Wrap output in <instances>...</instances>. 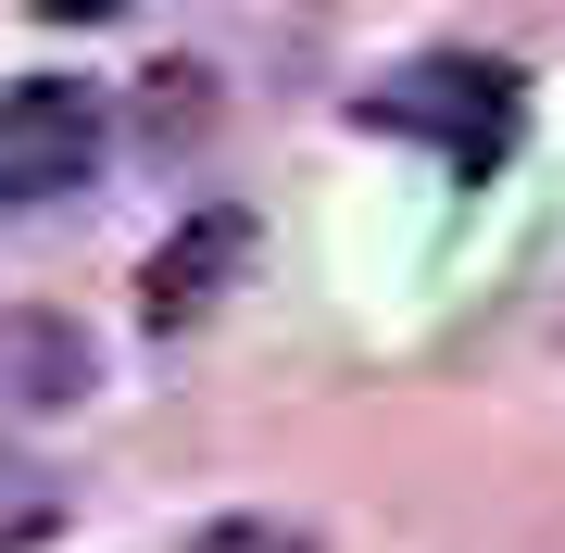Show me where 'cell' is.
<instances>
[{
	"label": "cell",
	"instance_id": "1",
	"mask_svg": "<svg viewBox=\"0 0 565 553\" xmlns=\"http://www.w3.org/2000/svg\"><path fill=\"white\" fill-rule=\"evenodd\" d=\"M377 126L427 139L452 177H503L515 126H527V76L490 63V51H427V63H403V76L377 88Z\"/></svg>",
	"mask_w": 565,
	"mask_h": 553
},
{
	"label": "cell",
	"instance_id": "6",
	"mask_svg": "<svg viewBox=\"0 0 565 553\" xmlns=\"http://www.w3.org/2000/svg\"><path fill=\"white\" fill-rule=\"evenodd\" d=\"M202 88H214L202 63H177V76H151V151H163V139L189 151V139H202V126H214V102H202Z\"/></svg>",
	"mask_w": 565,
	"mask_h": 553
},
{
	"label": "cell",
	"instance_id": "3",
	"mask_svg": "<svg viewBox=\"0 0 565 553\" xmlns=\"http://www.w3.org/2000/svg\"><path fill=\"white\" fill-rule=\"evenodd\" d=\"M252 265V202H202L189 226H163V252L139 265V315H151V340H189L202 315L239 289Z\"/></svg>",
	"mask_w": 565,
	"mask_h": 553
},
{
	"label": "cell",
	"instance_id": "2",
	"mask_svg": "<svg viewBox=\"0 0 565 553\" xmlns=\"http://www.w3.org/2000/svg\"><path fill=\"white\" fill-rule=\"evenodd\" d=\"M114 151V114L88 76H0V202H63Z\"/></svg>",
	"mask_w": 565,
	"mask_h": 553
},
{
	"label": "cell",
	"instance_id": "8",
	"mask_svg": "<svg viewBox=\"0 0 565 553\" xmlns=\"http://www.w3.org/2000/svg\"><path fill=\"white\" fill-rule=\"evenodd\" d=\"M25 13H51V25H114L126 0H25Z\"/></svg>",
	"mask_w": 565,
	"mask_h": 553
},
{
	"label": "cell",
	"instance_id": "7",
	"mask_svg": "<svg viewBox=\"0 0 565 553\" xmlns=\"http://www.w3.org/2000/svg\"><path fill=\"white\" fill-rule=\"evenodd\" d=\"M189 553H315V541L277 515H214V529H189Z\"/></svg>",
	"mask_w": 565,
	"mask_h": 553
},
{
	"label": "cell",
	"instance_id": "5",
	"mask_svg": "<svg viewBox=\"0 0 565 553\" xmlns=\"http://www.w3.org/2000/svg\"><path fill=\"white\" fill-rule=\"evenodd\" d=\"M51 529H63V478L39 466V453L0 440V553H39Z\"/></svg>",
	"mask_w": 565,
	"mask_h": 553
},
{
	"label": "cell",
	"instance_id": "4",
	"mask_svg": "<svg viewBox=\"0 0 565 553\" xmlns=\"http://www.w3.org/2000/svg\"><path fill=\"white\" fill-rule=\"evenodd\" d=\"M88 390H102V340L76 315H39V302L0 315V415H63Z\"/></svg>",
	"mask_w": 565,
	"mask_h": 553
}]
</instances>
